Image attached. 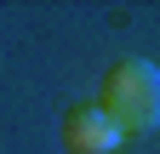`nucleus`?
Wrapping results in <instances>:
<instances>
[{
    "instance_id": "f257e3e1",
    "label": "nucleus",
    "mask_w": 160,
    "mask_h": 154,
    "mask_svg": "<svg viewBox=\"0 0 160 154\" xmlns=\"http://www.w3.org/2000/svg\"><path fill=\"white\" fill-rule=\"evenodd\" d=\"M97 108L109 114V126L126 137H149L160 126V69L149 57H114V69L103 74Z\"/></svg>"
},
{
    "instance_id": "f03ea898",
    "label": "nucleus",
    "mask_w": 160,
    "mask_h": 154,
    "mask_svg": "<svg viewBox=\"0 0 160 154\" xmlns=\"http://www.w3.org/2000/svg\"><path fill=\"white\" fill-rule=\"evenodd\" d=\"M57 137H63L69 154H114L120 148V131L109 126V114L97 103H74L63 120H57Z\"/></svg>"
}]
</instances>
